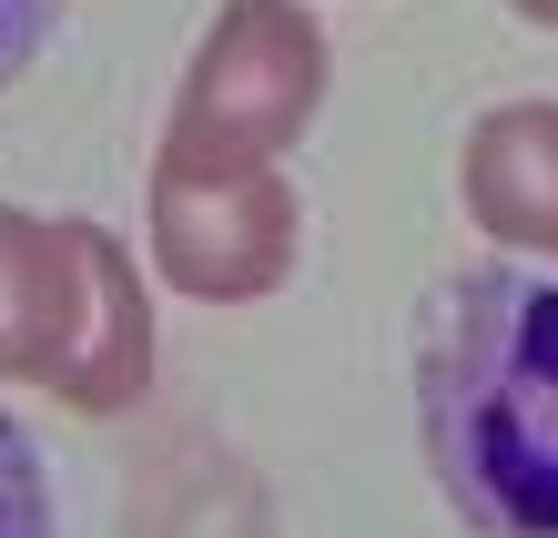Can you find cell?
Wrapping results in <instances>:
<instances>
[{
    "mask_svg": "<svg viewBox=\"0 0 558 538\" xmlns=\"http://www.w3.org/2000/svg\"><path fill=\"white\" fill-rule=\"evenodd\" d=\"M416 447L468 538H558V275L457 264L416 306Z\"/></svg>",
    "mask_w": 558,
    "mask_h": 538,
    "instance_id": "6da1fadb",
    "label": "cell"
},
{
    "mask_svg": "<svg viewBox=\"0 0 558 538\" xmlns=\"http://www.w3.org/2000/svg\"><path fill=\"white\" fill-rule=\"evenodd\" d=\"M153 356V275L112 224L0 204V386H41L72 417H133Z\"/></svg>",
    "mask_w": 558,
    "mask_h": 538,
    "instance_id": "7a4b0ae2",
    "label": "cell"
},
{
    "mask_svg": "<svg viewBox=\"0 0 558 538\" xmlns=\"http://www.w3.org/2000/svg\"><path fill=\"white\" fill-rule=\"evenodd\" d=\"M325 82H336V41H325V21L305 0H223L173 82L153 163H193V174L284 163L315 132Z\"/></svg>",
    "mask_w": 558,
    "mask_h": 538,
    "instance_id": "3957f363",
    "label": "cell"
},
{
    "mask_svg": "<svg viewBox=\"0 0 558 538\" xmlns=\"http://www.w3.org/2000/svg\"><path fill=\"white\" fill-rule=\"evenodd\" d=\"M143 254L193 306H265L305 254V204H294L284 163H254V174L153 163L143 174Z\"/></svg>",
    "mask_w": 558,
    "mask_h": 538,
    "instance_id": "277c9868",
    "label": "cell"
},
{
    "mask_svg": "<svg viewBox=\"0 0 558 538\" xmlns=\"http://www.w3.org/2000/svg\"><path fill=\"white\" fill-rule=\"evenodd\" d=\"M457 204L518 264H548L558 275V103L548 92H518V103H487L457 143Z\"/></svg>",
    "mask_w": 558,
    "mask_h": 538,
    "instance_id": "5b68a950",
    "label": "cell"
},
{
    "mask_svg": "<svg viewBox=\"0 0 558 538\" xmlns=\"http://www.w3.org/2000/svg\"><path fill=\"white\" fill-rule=\"evenodd\" d=\"M0 538H61V509H51V467L31 447V427L0 407Z\"/></svg>",
    "mask_w": 558,
    "mask_h": 538,
    "instance_id": "8992f818",
    "label": "cell"
},
{
    "mask_svg": "<svg viewBox=\"0 0 558 538\" xmlns=\"http://www.w3.org/2000/svg\"><path fill=\"white\" fill-rule=\"evenodd\" d=\"M72 21V0H0V92H11L31 61L51 51V31Z\"/></svg>",
    "mask_w": 558,
    "mask_h": 538,
    "instance_id": "52a82bcc",
    "label": "cell"
},
{
    "mask_svg": "<svg viewBox=\"0 0 558 538\" xmlns=\"http://www.w3.org/2000/svg\"><path fill=\"white\" fill-rule=\"evenodd\" d=\"M518 21H538V31H558V0H508Z\"/></svg>",
    "mask_w": 558,
    "mask_h": 538,
    "instance_id": "ba28073f",
    "label": "cell"
}]
</instances>
